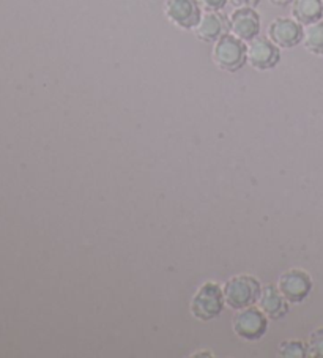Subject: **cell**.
Masks as SVG:
<instances>
[{"instance_id":"6da1fadb","label":"cell","mask_w":323,"mask_h":358,"mask_svg":"<svg viewBox=\"0 0 323 358\" xmlns=\"http://www.w3.org/2000/svg\"><path fill=\"white\" fill-rule=\"evenodd\" d=\"M224 305L226 301L222 287L218 282L207 281L192 295L189 311L196 319L208 322V320H213L220 316L222 310H224Z\"/></svg>"},{"instance_id":"7a4b0ae2","label":"cell","mask_w":323,"mask_h":358,"mask_svg":"<svg viewBox=\"0 0 323 358\" xmlns=\"http://www.w3.org/2000/svg\"><path fill=\"white\" fill-rule=\"evenodd\" d=\"M211 60L222 71H238L246 64V45L232 34H226L213 43Z\"/></svg>"},{"instance_id":"3957f363","label":"cell","mask_w":323,"mask_h":358,"mask_svg":"<svg viewBox=\"0 0 323 358\" xmlns=\"http://www.w3.org/2000/svg\"><path fill=\"white\" fill-rule=\"evenodd\" d=\"M260 282L251 275H237L227 280L222 286L224 301L232 310H241V308L251 306L257 300L260 292Z\"/></svg>"},{"instance_id":"277c9868","label":"cell","mask_w":323,"mask_h":358,"mask_svg":"<svg viewBox=\"0 0 323 358\" xmlns=\"http://www.w3.org/2000/svg\"><path fill=\"white\" fill-rule=\"evenodd\" d=\"M266 329H268V317L257 306L241 308L232 317L234 333L245 341H259L266 333Z\"/></svg>"},{"instance_id":"5b68a950","label":"cell","mask_w":323,"mask_h":358,"mask_svg":"<svg viewBox=\"0 0 323 358\" xmlns=\"http://www.w3.org/2000/svg\"><path fill=\"white\" fill-rule=\"evenodd\" d=\"M278 289L289 303H301L313 291V280L304 270L292 268L279 276Z\"/></svg>"},{"instance_id":"8992f818","label":"cell","mask_w":323,"mask_h":358,"mask_svg":"<svg viewBox=\"0 0 323 358\" xmlns=\"http://www.w3.org/2000/svg\"><path fill=\"white\" fill-rule=\"evenodd\" d=\"M281 52L279 48L273 43L268 36H256L246 45V62L256 70L265 71L271 70L279 64Z\"/></svg>"},{"instance_id":"52a82bcc","label":"cell","mask_w":323,"mask_h":358,"mask_svg":"<svg viewBox=\"0 0 323 358\" xmlns=\"http://www.w3.org/2000/svg\"><path fill=\"white\" fill-rule=\"evenodd\" d=\"M164 15L175 27L189 30L194 29L202 11L197 0H166Z\"/></svg>"},{"instance_id":"ba28073f","label":"cell","mask_w":323,"mask_h":358,"mask_svg":"<svg viewBox=\"0 0 323 358\" xmlns=\"http://www.w3.org/2000/svg\"><path fill=\"white\" fill-rule=\"evenodd\" d=\"M266 36L278 48H295L303 40V27L294 17H276L275 21L270 22L268 30H266Z\"/></svg>"},{"instance_id":"9c48e42d","label":"cell","mask_w":323,"mask_h":358,"mask_svg":"<svg viewBox=\"0 0 323 358\" xmlns=\"http://www.w3.org/2000/svg\"><path fill=\"white\" fill-rule=\"evenodd\" d=\"M192 32H194L197 40L203 43H215L221 36L231 32L229 17L222 15L221 11H202Z\"/></svg>"},{"instance_id":"30bf717a","label":"cell","mask_w":323,"mask_h":358,"mask_svg":"<svg viewBox=\"0 0 323 358\" xmlns=\"http://www.w3.org/2000/svg\"><path fill=\"white\" fill-rule=\"evenodd\" d=\"M231 34L241 41H251L259 36L260 32V17L254 8H235L229 17Z\"/></svg>"},{"instance_id":"8fae6325","label":"cell","mask_w":323,"mask_h":358,"mask_svg":"<svg viewBox=\"0 0 323 358\" xmlns=\"http://www.w3.org/2000/svg\"><path fill=\"white\" fill-rule=\"evenodd\" d=\"M256 303L259 310L271 320H278L287 314L289 301L279 292L278 286H273V284H266V286L260 287Z\"/></svg>"},{"instance_id":"7c38bea8","label":"cell","mask_w":323,"mask_h":358,"mask_svg":"<svg viewBox=\"0 0 323 358\" xmlns=\"http://www.w3.org/2000/svg\"><path fill=\"white\" fill-rule=\"evenodd\" d=\"M292 16L303 26L320 21L323 16L322 0H294L292 2Z\"/></svg>"},{"instance_id":"4fadbf2b","label":"cell","mask_w":323,"mask_h":358,"mask_svg":"<svg viewBox=\"0 0 323 358\" xmlns=\"http://www.w3.org/2000/svg\"><path fill=\"white\" fill-rule=\"evenodd\" d=\"M301 43L309 52L323 55V22L317 21L304 26Z\"/></svg>"},{"instance_id":"5bb4252c","label":"cell","mask_w":323,"mask_h":358,"mask_svg":"<svg viewBox=\"0 0 323 358\" xmlns=\"http://www.w3.org/2000/svg\"><path fill=\"white\" fill-rule=\"evenodd\" d=\"M278 354L284 358H304L308 357V348L301 341L290 339V341H282L279 344Z\"/></svg>"},{"instance_id":"9a60e30c","label":"cell","mask_w":323,"mask_h":358,"mask_svg":"<svg viewBox=\"0 0 323 358\" xmlns=\"http://www.w3.org/2000/svg\"><path fill=\"white\" fill-rule=\"evenodd\" d=\"M306 348L308 357L323 358V329H317L310 333Z\"/></svg>"},{"instance_id":"2e32d148","label":"cell","mask_w":323,"mask_h":358,"mask_svg":"<svg viewBox=\"0 0 323 358\" xmlns=\"http://www.w3.org/2000/svg\"><path fill=\"white\" fill-rule=\"evenodd\" d=\"M203 11H221L229 3V0H197Z\"/></svg>"},{"instance_id":"e0dca14e","label":"cell","mask_w":323,"mask_h":358,"mask_svg":"<svg viewBox=\"0 0 323 358\" xmlns=\"http://www.w3.org/2000/svg\"><path fill=\"white\" fill-rule=\"evenodd\" d=\"M234 8H256L260 0H229Z\"/></svg>"},{"instance_id":"ac0fdd59","label":"cell","mask_w":323,"mask_h":358,"mask_svg":"<svg viewBox=\"0 0 323 358\" xmlns=\"http://www.w3.org/2000/svg\"><path fill=\"white\" fill-rule=\"evenodd\" d=\"M271 5H276V7H287L289 3L294 2V0H268Z\"/></svg>"},{"instance_id":"d6986e66","label":"cell","mask_w":323,"mask_h":358,"mask_svg":"<svg viewBox=\"0 0 323 358\" xmlns=\"http://www.w3.org/2000/svg\"><path fill=\"white\" fill-rule=\"evenodd\" d=\"M322 5H323V0H322Z\"/></svg>"}]
</instances>
